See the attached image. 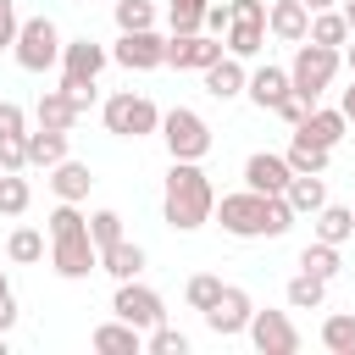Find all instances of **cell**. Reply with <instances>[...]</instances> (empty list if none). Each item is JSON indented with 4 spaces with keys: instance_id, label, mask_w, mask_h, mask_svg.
Listing matches in <instances>:
<instances>
[{
    "instance_id": "obj_10",
    "label": "cell",
    "mask_w": 355,
    "mask_h": 355,
    "mask_svg": "<svg viewBox=\"0 0 355 355\" xmlns=\"http://www.w3.org/2000/svg\"><path fill=\"white\" fill-rule=\"evenodd\" d=\"M111 311H116L122 322H133V327H155V322H161V294L144 288V283H133V277H122Z\"/></svg>"
},
{
    "instance_id": "obj_50",
    "label": "cell",
    "mask_w": 355,
    "mask_h": 355,
    "mask_svg": "<svg viewBox=\"0 0 355 355\" xmlns=\"http://www.w3.org/2000/svg\"><path fill=\"white\" fill-rule=\"evenodd\" d=\"M349 67H355V44H349Z\"/></svg>"
},
{
    "instance_id": "obj_23",
    "label": "cell",
    "mask_w": 355,
    "mask_h": 355,
    "mask_svg": "<svg viewBox=\"0 0 355 355\" xmlns=\"http://www.w3.org/2000/svg\"><path fill=\"white\" fill-rule=\"evenodd\" d=\"M72 122H78V105L67 100V89H44L39 94V128H61L67 133Z\"/></svg>"
},
{
    "instance_id": "obj_40",
    "label": "cell",
    "mask_w": 355,
    "mask_h": 355,
    "mask_svg": "<svg viewBox=\"0 0 355 355\" xmlns=\"http://www.w3.org/2000/svg\"><path fill=\"white\" fill-rule=\"evenodd\" d=\"M200 22H205L211 33H227V22H233V0H205V11H200Z\"/></svg>"
},
{
    "instance_id": "obj_28",
    "label": "cell",
    "mask_w": 355,
    "mask_h": 355,
    "mask_svg": "<svg viewBox=\"0 0 355 355\" xmlns=\"http://www.w3.org/2000/svg\"><path fill=\"white\" fill-rule=\"evenodd\" d=\"M300 272H311V277H333V272H338V244H327V239L305 244V250H300Z\"/></svg>"
},
{
    "instance_id": "obj_21",
    "label": "cell",
    "mask_w": 355,
    "mask_h": 355,
    "mask_svg": "<svg viewBox=\"0 0 355 355\" xmlns=\"http://www.w3.org/2000/svg\"><path fill=\"white\" fill-rule=\"evenodd\" d=\"M283 200H288L294 211H316V205L327 200V189H322V172H288V183H283Z\"/></svg>"
},
{
    "instance_id": "obj_38",
    "label": "cell",
    "mask_w": 355,
    "mask_h": 355,
    "mask_svg": "<svg viewBox=\"0 0 355 355\" xmlns=\"http://www.w3.org/2000/svg\"><path fill=\"white\" fill-rule=\"evenodd\" d=\"M17 166H28V133L0 139V172H17Z\"/></svg>"
},
{
    "instance_id": "obj_8",
    "label": "cell",
    "mask_w": 355,
    "mask_h": 355,
    "mask_svg": "<svg viewBox=\"0 0 355 355\" xmlns=\"http://www.w3.org/2000/svg\"><path fill=\"white\" fill-rule=\"evenodd\" d=\"M227 55H255L266 44V6L261 0H233V22L222 33Z\"/></svg>"
},
{
    "instance_id": "obj_33",
    "label": "cell",
    "mask_w": 355,
    "mask_h": 355,
    "mask_svg": "<svg viewBox=\"0 0 355 355\" xmlns=\"http://www.w3.org/2000/svg\"><path fill=\"white\" fill-rule=\"evenodd\" d=\"M6 255H11V261H39V255H44V233H33V227H17V233L6 239Z\"/></svg>"
},
{
    "instance_id": "obj_48",
    "label": "cell",
    "mask_w": 355,
    "mask_h": 355,
    "mask_svg": "<svg viewBox=\"0 0 355 355\" xmlns=\"http://www.w3.org/2000/svg\"><path fill=\"white\" fill-rule=\"evenodd\" d=\"M305 6H311V11H327V6H333V0H305Z\"/></svg>"
},
{
    "instance_id": "obj_47",
    "label": "cell",
    "mask_w": 355,
    "mask_h": 355,
    "mask_svg": "<svg viewBox=\"0 0 355 355\" xmlns=\"http://www.w3.org/2000/svg\"><path fill=\"white\" fill-rule=\"evenodd\" d=\"M344 22H349V33H355V0H344Z\"/></svg>"
},
{
    "instance_id": "obj_30",
    "label": "cell",
    "mask_w": 355,
    "mask_h": 355,
    "mask_svg": "<svg viewBox=\"0 0 355 355\" xmlns=\"http://www.w3.org/2000/svg\"><path fill=\"white\" fill-rule=\"evenodd\" d=\"M305 39H316V44H344V39H349L344 11H311V33H305Z\"/></svg>"
},
{
    "instance_id": "obj_25",
    "label": "cell",
    "mask_w": 355,
    "mask_h": 355,
    "mask_svg": "<svg viewBox=\"0 0 355 355\" xmlns=\"http://www.w3.org/2000/svg\"><path fill=\"white\" fill-rule=\"evenodd\" d=\"M50 183H55V194H61V200H83L94 178H89V166H83V161H67V155H61V161H55V172H50Z\"/></svg>"
},
{
    "instance_id": "obj_11",
    "label": "cell",
    "mask_w": 355,
    "mask_h": 355,
    "mask_svg": "<svg viewBox=\"0 0 355 355\" xmlns=\"http://www.w3.org/2000/svg\"><path fill=\"white\" fill-rule=\"evenodd\" d=\"M122 67H133V72H144V67H161L166 61V39L161 33H150V28H128L122 39H116V50H111Z\"/></svg>"
},
{
    "instance_id": "obj_6",
    "label": "cell",
    "mask_w": 355,
    "mask_h": 355,
    "mask_svg": "<svg viewBox=\"0 0 355 355\" xmlns=\"http://www.w3.org/2000/svg\"><path fill=\"white\" fill-rule=\"evenodd\" d=\"M17 61H22L28 72L55 67V61H61V28H55L50 17H28V22L17 28Z\"/></svg>"
},
{
    "instance_id": "obj_24",
    "label": "cell",
    "mask_w": 355,
    "mask_h": 355,
    "mask_svg": "<svg viewBox=\"0 0 355 355\" xmlns=\"http://www.w3.org/2000/svg\"><path fill=\"white\" fill-rule=\"evenodd\" d=\"M327 155H333L327 144H316L311 133H300V128H294V144H288V155H283V161H288L294 172H322V166H327Z\"/></svg>"
},
{
    "instance_id": "obj_13",
    "label": "cell",
    "mask_w": 355,
    "mask_h": 355,
    "mask_svg": "<svg viewBox=\"0 0 355 355\" xmlns=\"http://www.w3.org/2000/svg\"><path fill=\"white\" fill-rule=\"evenodd\" d=\"M216 55H222V39H211V33H200V28L166 39V61H172V67H194V72H200V67H211Z\"/></svg>"
},
{
    "instance_id": "obj_9",
    "label": "cell",
    "mask_w": 355,
    "mask_h": 355,
    "mask_svg": "<svg viewBox=\"0 0 355 355\" xmlns=\"http://www.w3.org/2000/svg\"><path fill=\"white\" fill-rule=\"evenodd\" d=\"M250 338L261 355H294L300 349V333L283 311H250Z\"/></svg>"
},
{
    "instance_id": "obj_49",
    "label": "cell",
    "mask_w": 355,
    "mask_h": 355,
    "mask_svg": "<svg viewBox=\"0 0 355 355\" xmlns=\"http://www.w3.org/2000/svg\"><path fill=\"white\" fill-rule=\"evenodd\" d=\"M0 355H6V333H0Z\"/></svg>"
},
{
    "instance_id": "obj_18",
    "label": "cell",
    "mask_w": 355,
    "mask_h": 355,
    "mask_svg": "<svg viewBox=\"0 0 355 355\" xmlns=\"http://www.w3.org/2000/svg\"><path fill=\"white\" fill-rule=\"evenodd\" d=\"M94 349H100V355H139V349H144V338H139V327H133V322H122V316H116V322L94 327Z\"/></svg>"
},
{
    "instance_id": "obj_41",
    "label": "cell",
    "mask_w": 355,
    "mask_h": 355,
    "mask_svg": "<svg viewBox=\"0 0 355 355\" xmlns=\"http://www.w3.org/2000/svg\"><path fill=\"white\" fill-rule=\"evenodd\" d=\"M17 133H28V128H22V105L0 100V139H17Z\"/></svg>"
},
{
    "instance_id": "obj_19",
    "label": "cell",
    "mask_w": 355,
    "mask_h": 355,
    "mask_svg": "<svg viewBox=\"0 0 355 355\" xmlns=\"http://www.w3.org/2000/svg\"><path fill=\"white\" fill-rule=\"evenodd\" d=\"M205 72V89L216 94V100H233L239 89H244V67H239V55H216L211 67H200Z\"/></svg>"
},
{
    "instance_id": "obj_7",
    "label": "cell",
    "mask_w": 355,
    "mask_h": 355,
    "mask_svg": "<svg viewBox=\"0 0 355 355\" xmlns=\"http://www.w3.org/2000/svg\"><path fill=\"white\" fill-rule=\"evenodd\" d=\"M105 128L122 133V139H144L161 128V111L144 100V94H111L105 100Z\"/></svg>"
},
{
    "instance_id": "obj_26",
    "label": "cell",
    "mask_w": 355,
    "mask_h": 355,
    "mask_svg": "<svg viewBox=\"0 0 355 355\" xmlns=\"http://www.w3.org/2000/svg\"><path fill=\"white\" fill-rule=\"evenodd\" d=\"M300 133H311L316 144H327V150H333V144L344 139V111H316V105H311V111H305V122H300Z\"/></svg>"
},
{
    "instance_id": "obj_51",
    "label": "cell",
    "mask_w": 355,
    "mask_h": 355,
    "mask_svg": "<svg viewBox=\"0 0 355 355\" xmlns=\"http://www.w3.org/2000/svg\"><path fill=\"white\" fill-rule=\"evenodd\" d=\"M0 288H6V277H0Z\"/></svg>"
},
{
    "instance_id": "obj_35",
    "label": "cell",
    "mask_w": 355,
    "mask_h": 355,
    "mask_svg": "<svg viewBox=\"0 0 355 355\" xmlns=\"http://www.w3.org/2000/svg\"><path fill=\"white\" fill-rule=\"evenodd\" d=\"M89 239L105 250L111 239H122V216H116V211H94V216H89Z\"/></svg>"
},
{
    "instance_id": "obj_44",
    "label": "cell",
    "mask_w": 355,
    "mask_h": 355,
    "mask_svg": "<svg viewBox=\"0 0 355 355\" xmlns=\"http://www.w3.org/2000/svg\"><path fill=\"white\" fill-rule=\"evenodd\" d=\"M17 28H22V22H17V6L0 0V44H17Z\"/></svg>"
},
{
    "instance_id": "obj_43",
    "label": "cell",
    "mask_w": 355,
    "mask_h": 355,
    "mask_svg": "<svg viewBox=\"0 0 355 355\" xmlns=\"http://www.w3.org/2000/svg\"><path fill=\"white\" fill-rule=\"evenodd\" d=\"M305 111H311V105H305V100H300V94H294V89H288V100H283V105H277V116H283V122H288V128H300V122H305Z\"/></svg>"
},
{
    "instance_id": "obj_45",
    "label": "cell",
    "mask_w": 355,
    "mask_h": 355,
    "mask_svg": "<svg viewBox=\"0 0 355 355\" xmlns=\"http://www.w3.org/2000/svg\"><path fill=\"white\" fill-rule=\"evenodd\" d=\"M17 322V300H11V288H0V333Z\"/></svg>"
},
{
    "instance_id": "obj_12",
    "label": "cell",
    "mask_w": 355,
    "mask_h": 355,
    "mask_svg": "<svg viewBox=\"0 0 355 355\" xmlns=\"http://www.w3.org/2000/svg\"><path fill=\"white\" fill-rule=\"evenodd\" d=\"M250 311H255V305H250V294H244V288H233V283H222V294L205 305V322H211V327L227 338V333L250 327Z\"/></svg>"
},
{
    "instance_id": "obj_36",
    "label": "cell",
    "mask_w": 355,
    "mask_h": 355,
    "mask_svg": "<svg viewBox=\"0 0 355 355\" xmlns=\"http://www.w3.org/2000/svg\"><path fill=\"white\" fill-rule=\"evenodd\" d=\"M183 294H189V305H194V311H205V305H211V300L222 294V277L200 272V277H189V288H183Z\"/></svg>"
},
{
    "instance_id": "obj_46",
    "label": "cell",
    "mask_w": 355,
    "mask_h": 355,
    "mask_svg": "<svg viewBox=\"0 0 355 355\" xmlns=\"http://www.w3.org/2000/svg\"><path fill=\"white\" fill-rule=\"evenodd\" d=\"M338 111H344V122H355V83L344 89V100H338Z\"/></svg>"
},
{
    "instance_id": "obj_15",
    "label": "cell",
    "mask_w": 355,
    "mask_h": 355,
    "mask_svg": "<svg viewBox=\"0 0 355 355\" xmlns=\"http://www.w3.org/2000/svg\"><path fill=\"white\" fill-rule=\"evenodd\" d=\"M61 78H78V83H94L100 78V67H105V50L94 44V39H72V44H61Z\"/></svg>"
},
{
    "instance_id": "obj_32",
    "label": "cell",
    "mask_w": 355,
    "mask_h": 355,
    "mask_svg": "<svg viewBox=\"0 0 355 355\" xmlns=\"http://www.w3.org/2000/svg\"><path fill=\"white\" fill-rule=\"evenodd\" d=\"M28 211V178L0 172V216H22Z\"/></svg>"
},
{
    "instance_id": "obj_2",
    "label": "cell",
    "mask_w": 355,
    "mask_h": 355,
    "mask_svg": "<svg viewBox=\"0 0 355 355\" xmlns=\"http://www.w3.org/2000/svg\"><path fill=\"white\" fill-rule=\"evenodd\" d=\"M211 205H216L211 178H205L194 161H172L166 189H161V211H166V222H172L178 233H189V227H200V222L211 216Z\"/></svg>"
},
{
    "instance_id": "obj_3",
    "label": "cell",
    "mask_w": 355,
    "mask_h": 355,
    "mask_svg": "<svg viewBox=\"0 0 355 355\" xmlns=\"http://www.w3.org/2000/svg\"><path fill=\"white\" fill-rule=\"evenodd\" d=\"M50 261L61 277H89L100 266V244L89 239V216H78L72 200L61 211H50Z\"/></svg>"
},
{
    "instance_id": "obj_14",
    "label": "cell",
    "mask_w": 355,
    "mask_h": 355,
    "mask_svg": "<svg viewBox=\"0 0 355 355\" xmlns=\"http://www.w3.org/2000/svg\"><path fill=\"white\" fill-rule=\"evenodd\" d=\"M288 161L283 155H272V150H255L250 161H244V183L250 189H261V194H283V183H288Z\"/></svg>"
},
{
    "instance_id": "obj_42",
    "label": "cell",
    "mask_w": 355,
    "mask_h": 355,
    "mask_svg": "<svg viewBox=\"0 0 355 355\" xmlns=\"http://www.w3.org/2000/svg\"><path fill=\"white\" fill-rule=\"evenodd\" d=\"M61 89H67V100H72L78 111H89V100H94V83H78V78H61Z\"/></svg>"
},
{
    "instance_id": "obj_34",
    "label": "cell",
    "mask_w": 355,
    "mask_h": 355,
    "mask_svg": "<svg viewBox=\"0 0 355 355\" xmlns=\"http://www.w3.org/2000/svg\"><path fill=\"white\" fill-rule=\"evenodd\" d=\"M155 22V6L150 0H116V28L128 33V28H150Z\"/></svg>"
},
{
    "instance_id": "obj_20",
    "label": "cell",
    "mask_w": 355,
    "mask_h": 355,
    "mask_svg": "<svg viewBox=\"0 0 355 355\" xmlns=\"http://www.w3.org/2000/svg\"><path fill=\"white\" fill-rule=\"evenodd\" d=\"M100 266H105L116 283H122V277H139V272H144V250L128 244V239H111V244L100 250Z\"/></svg>"
},
{
    "instance_id": "obj_16",
    "label": "cell",
    "mask_w": 355,
    "mask_h": 355,
    "mask_svg": "<svg viewBox=\"0 0 355 355\" xmlns=\"http://www.w3.org/2000/svg\"><path fill=\"white\" fill-rule=\"evenodd\" d=\"M266 28H272L277 39H288V44H300V39L311 33V6H305V0H277V6L266 11Z\"/></svg>"
},
{
    "instance_id": "obj_27",
    "label": "cell",
    "mask_w": 355,
    "mask_h": 355,
    "mask_svg": "<svg viewBox=\"0 0 355 355\" xmlns=\"http://www.w3.org/2000/svg\"><path fill=\"white\" fill-rule=\"evenodd\" d=\"M67 155V133L61 128H39V133H28V161L33 166H55Z\"/></svg>"
},
{
    "instance_id": "obj_17",
    "label": "cell",
    "mask_w": 355,
    "mask_h": 355,
    "mask_svg": "<svg viewBox=\"0 0 355 355\" xmlns=\"http://www.w3.org/2000/svg\"><path fill=\"white\" fill-rule=\"evenodd\" d=\"M250 83V100L261 105V111H277L283 100H288V72L283 67H261L255 78H244Z\"/></svg>"
},
{
    "instance_id": "obj_1",
    "label": "cell",
    "mask_w": 355,
    "mask_h": 355,
    "mask_svg": "<svg viewBox=\"0 0 355 355\" xmlns=\"http://www.w3.org/2000/svg\"><path fill=\"white\" fill-rule=\"evenodd\" d=\"M294 222V205L283 194H261V189H239V194H222V227L233 239H277L288 233Z\"/></svg>"
},
{
    "instance_id": "obj_4",
    "label": "cell",
    "mask_w": 355,
    "mask_h": 355,
    "mask_svg": "<svg viewBox=\"0 0 355 355\" xmlns=\"http://www.w3.org/2000/svg\"><path fill=\"white\" fill-rule=\"evenodd\" d=\"M333 72H338V44L300 39V55H294V67H288V89H294L305 105H316V94L333 83Z\"/></svg>"
},
{
    "instance_id": "obj_29",
    "label": "cell",
    "mask_w": 355,
    "mask_h": 355,
    "mask_svg": "<svg viewBox=\"0 0 355 355\" xmlns=\"http://www.w3.org/2000/svg\"><path fill=\"white\" fill-rule=\"evenodd\" d=\"M322 294H327V277H311V272H294L288 277V305L294 311H316Z\"/></svg>"
},
{
    "instance_id": "obj_5",
    "label": "cell",
    "mask_w": 355,
    "mask_h": 355,
    "mask_svg": "<svg viewBox=\"0 0 355 355\" xmlns=\"http://www.w3.org/2000/svg\"><path fill=\"white\" fill-rule=\"evenodd\" d=\"M161 139H166L172 161H200V155L211 150V128H205V116L189 111V105H172V111L161 116Z\"/></svg>"
},
{
    "instance_id": "obj_22",
    "label": "cell",
    "mask_w": 355,
    "mask_h": 355,
    "mask_svg": "<svg viewBox=\"0 0 355 355\" xmlns=\"http://www.w3.org/2000/svg\"><path fill=\"white\" fill-rule=\"evenodd\" d=\"M349 233H355V211H349V205H327V200H322V205H316V239L344 244Z\"/></svg>"
},
{
    "instance_id": "obj_31",
    "label": "cell",
    "mask_w": 355,
    "mask_h": 355,
    "mask_svg": "<svg viewBox=\"0 0 355 355\" xmlns=\"http://www.w3.org/2000/svg\"><path fill=\"white\" fill-rule=\"evenodd\" d=\"M322 344L333 355H355V316H327L322 322Z\"/></svg>"
},
{
    "instance_id": "obj_37",
    "label": "cell",
    "mask_w": 355,
    "mask_h": 355,
    "mask_svg": "<svg viewBox=\"0 0 355 355\" xmlns=\"http://www.w3.org/2000/svg\"><path fill=\"white\" fill-rule=\"evenodd\" d=\"M150 349H155V355H189V338H183L178 327H155V333H150Z\"/></svg>"
},
{
    "instance_id": "obj_39",
    "label": "cell",
    "mask_w": 355,
    "mask_h": 355,
    "mask_svg": "<svg viewBox=\"0 0 355 355\" xmlns=\"http://www.w3.org/2000/svg\"><path fill=\"white\" fill-rule=\"evenodd\" d=\"M200 11H205V0H172V28L178 33H194L200 28Z\"/></svg>"
}]
</instances>
